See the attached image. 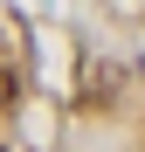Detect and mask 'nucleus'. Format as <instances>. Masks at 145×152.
<instances>
[{
    "label": "nucleus",
    "instance_id": "f257e3e1",
    "mask_svg": "<svg viewBox=\"0 0 145 152\" xmlns=\"http://www.w3.org/2000/svg\"><path fill=\"white\" fill-rule=\"evenodd\" d=\"M0 104H14V76L7 69H0Z\"/></svg>",
    "mask_w": 145,
    "mask_h": 152
}]
</instances>
